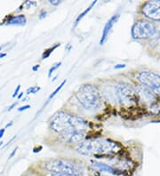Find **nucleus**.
<instances>
[{
    "label": "nucleus",
    "instance_id": "29",
    "mask_svg": "<svg viewBox=\"0 0 160 176\" xmlns=\"http://www.w3.org/2000/svg\"><path fill=\"white\" fill-rule=\"evenodd\" d=\"M5 56H6V54H5V53H3V54L1 53V54H0V59L4 58V57H5Z\"/></svg>",
    "mask_w": 160,
    "mask_h": 176
},
{
    "label": "nucleus",
    "instance_id": "19",
    "mask_svg": "<svg viewBox=\"0 0 160 176\" xmlns=\"http://www.w3.org/2000/svg\"><path fill=\"white\" fill-rule=\"evenodd\" d=\"M49 3L52 5H58L60 4V1H58V0H51V1H49Z\"/></svg>",
    "mask_w": 160,
    "mask_h": 176
},
{
    "label": "nucleus",
    "instance_id": "31",
    "mask_svg": "<svg viewBox=\"0 0 160 176\" xmlns=\"http://www.w3.org/2000/svg\"><path fill=\"white\" fill-rule=\"evenodd\" d=\"M52 176H68V175H62V174H53Z\"/></svg>",
    "mask_w": 160,
    "mask_h": 176
},
{
    "label": "nucleus",
    "instance_id": "8",
    "mask_svg": "<svg viewBox=\"0 0 160 176\" xmlns=\"http://www.w3.org/2000/svg\"><path fill=\"white\" fill-rule=\"evenodd\" d=\"M142 14L147 18L153 21H160V0L149 1L142 8Z\"/></svg>",
    "mask_w": 160,
    "mask_h": 176
},
{
    "label": "nucleus",
    "instance_id": "7",
    "mask_svg": "<svg viewBox=\"0 0 160 176\" xmlns=\"http://www.w3.org/2000/svg\"><path fill=\"white\" fill-rule=\"evenodd\" d=\"M137 79L142 86L154 91L160 96V76L150 71H142L138 74Z\"/></svg>",
    "mask_w": 160,
    "mask_h": 176
},
{
    "label": "nucleus",
    "instance_id": "3",
    "mask_svg": "<svg viewBox=\"0 0 160 176\" xmlns=\"http://www.w3.org/2000/svg\"><path fill=\"white\" fill-rule=\"evenodd\" d=\"M119 148L120 145L110 139H96L81 142L77 148V150L81 155L96 156L98 154H109Z\"/></svg>",
    "mask_w": 160,
    "mask_h": 176
},
{
    "label": "nucleus",
    "instance_id": "22",
    "mask_svg": "<svg viewBox=\"0 0 160 176\" xmlns=\"http://www.w3.org/2000/svg\"><path fill=\"white\" fill-rule=\"evenodd\" d=\"M45 16H46V12L44 10H42L40 15H39V19H44Z\"/></svg>",
    "mask_w": 160,
    "mask_h": 176
},
{
    "label": "nucleus",
    "instance_id": "13",
    "mask_svg": "<svg viewBox=\"0 0 160 176\" xmlns=\"http://www.w3.org/2000/svg\"><path fill=\"white\" fill-rule=\"evenodd\" d=\"M96 3H97V1H93V2L90 5V6L87 7V9H86L83 13H81L80 15L77 16V20H76V22H75V26H77V25L79 23V21H81V20H82V19H83L86 15H87L88 13H89L91 10H92V8L95 5V4H96Z\"/></svg>",
    "mask_w": 160,
    "mask_h": 176
},
{
    "label": "nucleus",
    "instance_id": "12",
    "mask_svg": "<svg viewBox=\"0 0 160 176\" xmlns=\"http://www.w3.org/2000/svg\"><path fill=\"white\" fill-rule=\"evenodd\" d=\"M27 22L26 17L23 15L9 16L6 24L7 25H16V26H24Z\"/></svg>",
    "mask_w": 160,
    "mask_h": 176
},
{
    "label": "nucleus",
    "instance_id": "33",
    "mask_svg": "<svg viewBox=\"0 0 160 176\" xmlns=\"http://www.w3.org/2000/svg\"><path fill=\"white\" fill-rule=\"evenodd\" d=\"M3 47H4V46H0V50H2V49H3Z\"/></svg>",
    "mask_w": 160,
    "mask_h": 176
},
{
    "label": "nucleus",
    "instance_id": "1",
    "mask_svg": "<svg viewBox=\"0 0 160 176\" xmlns=\"http://www.w3.org/2000/svg\"><path fill=\"white\" fill-rule=\"evenodd\" d=\"M53 131L61 135L62 139L70 143H81L86 136L87 123L82 117L60 111L50 120Z\"/></svg>",
    "mask_w": 160,
    "mask_h": 176
},
{
    "label": "nucleus",
    "instance_id": "17",
    "mask_svg": "<svg viewBox=\"0 0 160 176\" xmlns=\"http://www.w3.org/2000/svg\"><path fill=\"white\" fill-rule=\"evenodd\" d=\"M40 90V87L39 86H31L30 88H29L28 90H27V94H30V93H38V91Z\"/></svg>",
    "mask_w": 160,
    "mask_h": 176
},
{
    "label": "nucleus",
    "instance_id": "30",
    "mask_svg": "<svg viewBox=\"0 0 160 176\" xmlns=\"http://www.w3.org/2000/svg\"><path fill=\"white\" fill-rule=\"evenodd\" d=\"M22 95H23V93H21L19 94V96H18V98H19V99H21V98L22 97Z\"/></svg>",
    "mask_w": 160,
    "mask_h": 176
},
{
    "label": "nucleus",
    "instance_id": "9",
    "mask_svg": "<svg viewBox=\"0 0 160 176\" xmlns=\"http://www.w3.org/2000/svg\"><path fill=\"white\" fill-rule=\"evenodd\" d=\"M136 93L146 103H153L157 100V97L153 91L145 86H139L136 88Z\"/></svg>",
    "mask_w": 160,
    "mask_h": 176
},
{
    "label": "nucleus",
    "instance_id": "23",
    "mask_svg": "<svg viewBox=\"0 0 160 176\" xmlns=\"http://www.w3.org/2000/svg\"><path fill=\"white\" fill-rule=\"evenodd\" d=\"M16 105H17V103H13V104H12V105H11V106H10L9 108H8V109H7V110H8V111H11V110H12V109H14L15 107H16Z\"/></svg>",
    "mask_w": 160,
    "mask_h": 176
},
{
    "label": "nucleus",
    "instance_id": "24",
    "mask_svg": "<svg viewBox=\"0 0 160 176\" xmlns=\"http://www.w3.org/2000/svg\"><path fill=\"white\" fill-rule=\"evenodd\" d=\"M38 69H39V65L38 64V65H35V66L32 68V70H33V71H38Z\"/></svg>",
    "mask_w": 160,
    "mask_h": 176
},
{
    "label": "nucleus",
    "instance_id": "32",
    "mask_svg": "<svg viewBox=\"0 0 160 176\" xmlns=\"http://www.w3.org/2000/svg\"><path fill=\"white\" fill-rule=\"evenodd\" d=\"M3 145V142H0V147Z\"/></svg>",
    "mask_w": 160,
    "mask_h": 176
},
{
    "label": "nucleus",
    "instance_id": "18",
    "mask_svg": "<svg viewBox=\"0 0 160 176\" xmlns=\"http://www.w3.org/2000/svg\"><path fill=\"white\" fill-rule=\"evenodd\" d=\"M29 108H31L29 105H25V106H22L21 108L18 109V111H23V110H26V109H29Z\"/></svg>",
    "mask_w": 160,
    "mask_h": 176
},
{
    "label": "nucleus",
    "instance_id": "4",
    "mask_svg": "<svg viewBox=\"0 0 160 176\" xmlns=\"http://www.w3.org/2000/svg\"><path fill=\"white\" fill-rule=\"evenodd\" d=\"M45 168L54 174L83 176L84 168L79 164L69 159H54L47 162Z\"/></svg>",
    "mask_w": 160,
    "mask_h": 176
},
{
    "label": "nucleus",
    "instance_id": "6",
    "mask_svg": "<svg viewBox=\"0 0 160 176\" xmlns=\"http://www.w3.org/2000/svg\"><path fill=\"white\" fill-rule=\"evenodd\" d=\"M157 33L156 25L145 20L137 21L132 29V36L135 39H148Z\"/></svg>",
    "mask_w": 160,
    "mask_h": 176
},
{
    "label": "nucleus",
    "instance_id": "16",
    "mask_svg": "<svg viewBox=\"0 0 160 176\" xmlns=\"http://www.w3.org/2000/svg\"><path fill=\"white\" fill-rule=\"evenodd\" d=\"M60 65H61V62H60H60H57V63H55L54 65H53V66L50 68L49 71H48V77H51V76H52V74L54 73V71H55Z\"/></svg>",
    "mask_w": 160,
    "mask_h": 176
},
{
    "label": "nucleus",
    "instance_id": "2",
    "mask_svg": "<svg viewBox=\"0 0 160 176\" xmlns=\"http://www.w3.org/2000/svg\"><path fill=\"white\" fill-rule=\"evenodd\" d=\"M105 98L110 102L132 106L137 103L138 96L135 90L126 83H116L113 86H106L102 90Z\"/></svg>",
    "mask_w": 160,
    "mask_h": 176
},
{
    "label": "nucleus",
    "instance_id": "27",
    "mask_svg": "<svg viewBox=\"0 0 160 176\" xmlns=\"http://www.w3.org/2000/svg\"><path fill=\"white\" fill-rule=\"evenodd\" d=\"M41 149H42V147L40 146V147H38V148H34L33 152H34V153H37V152H39Z\"/></svg>",
    "mask_w": 160,
    "mask_h": 176
},
{
    "label": "nucleus",
    "instance_id": "15",
    "mask_svg": "<svg viewBox=\"0 0 160 176\" xmlns=\"http://www.w3.org/2000/svg\"><path fill=\"white\" fill-rule=\"evenodd\" d=\"M60 45V44H56L55 45H54L53 47H51V48H49V49H47L46 51H44V54H43V55H42V59L44 60V59H47L49 56H50V54L54 52V50H55L57 47H59Z\"/></svg>",
    "mask_w": 160,
    "mask_h": 176
},
{
    "label": "nucleus",
    "instance_id": "21",
    "mask_svg": "<svg viewBox=\"0 0 160 176\" xmlns=\"http://www.w3.org/2000/svg\"><path fill=\"white\" fill-rule=\"evenodd\" d=\"M20 89H21V86L20 85H18L17 86V87H16V89H15V93H14V94H13V97L15 98V96L18 94V93H19V91H20Z\"/></svg>",
    "mask_w": 160,
    "mask_h": 176
},
{
    "label": "nucleus",
    "instance_id": "26",
    "mask_svg": "<svg viewBox=\"0 0 160 176\" xmlns=\"http://www.w3.org/2000/svg\"><path fill=\"white\" fill-rule=\"evenodd\" d=\"M5 132V128H2V129L0 130V139L3 137V135H4Z\"/></svg>",
    "mask_w": 160,
    "mask_h": 176
},
{
    "label": "nucleus",
    "instance_id": "11",
    "mask_svg": "<svg viewBox=\"0 0 160 176\" xmlns=\"http://www.w3.org/2000/svg\"><path fill=\"white\" fill-rule=\"evenodd\" d=\"M93 167L100 172V173H107V174H116V169H115L113 166L104 164V163H101V162H93Z\"/></svg>",
    "mask_w": 160,
    "mask_h": 176
},
{
    "label": "nucleus",
    "instance_id": "28",
    "mask_svg": "<svg viewBox=\"0 0 160 176\" xmlns=\"http://www.w3.org/2000/svg\"><path fill=\"white\" fill-rule=\"evenodd\" d=\"M13 124H14V122H13V121H11L10 123H8V124L5 125V127H6V128H7V127H10V126H12V125H13Z\"/></svg>",
    "mask_w": 160,
    "mask_h": 176
},
{
    "label": "nucleus",
    "instance_id": "20",
    "mask_svg": "<svg viewBox=\"0 0 160 176\" xmlns=\"http://www.w3.org/2000/svg\"><path fill=\"white\" fill-rule=\"evenodd\" d=\"M124 68H126V64H117V65H115V66H114V69H116V70L124 69Z\"/></svg>",
    "mask_w": 160,
    "mask_h": 176
},
{
    "label": "nucleus",
    "instance_id": "10",
    "mask_svg": "<svg viewBox=\"0 0 160 176\" xmlns=\"http://www.w3.org/2000/svg\"><path fill=\"white\" fill-rule=\"evenodd\" d=\"M119 17H120L119 14H116V15H113V16L106 22V24H105V26H104V28H103V30H102V37H101V40H100V44H101V45H102V44L106 42V40H107V38H108V37H109V35L111 29L113 28V26L116 23V21H118Z\"/></svg>",
    "mask_w": 160,
    "mask_h": 176
},
{
    "label": "nucleus",
    "instance_id": "5",
    "mask_svg": "<svg viewBox=\"0 0 160 176\" xmlns=\"http://www.w3.org/2000/svg\"><path fill=\"white\" fill-rule=\"evenodd\" d=\"M76 97L87 109L94 110L102 105V95L99 89L93 85H84L78 89Z\"/></svg>",
    "mask_w": 160,
    "mask_h": 176
},
{
    "label": "nucleus",
    "instance_id": "14",
    "mask_svg": "<svg viewBox=\"0 0 160 176\" xmlns=\"http://www.w3.org/2000/svg\"><path fill=\"white\" fill-rule=\"evenodd\" d=\"M66 82H67V80H66V79H65V80H63V81L61 82V84L58 87L56 88V89H55V90H54V92H53L51 94H50V96H49V98H48V101H47V103H49V102H50V101H51V100H52V99H53V98H54V97L56 94H57V93H58L60 91V89L63 87V86L66 84Z\"/></svg>",
    "mask_w": 160,
    "mask_h": 176
},
{
    "label": "nucleus",
    "instance_id": "25",
    "mask_svg": "<svg viewBox=\"0 0 160 176\" xmlns=\"http://www.w3.org/2000/svg\"><path fill=\"white\" fill-rule=\"evenodd\" d=\"M17 148H15V149H14V151H13V152L11 153V155L9 156V158H13V157L15 156V154L16 153V150H17Z\"/></svg>",
    "mask_w": 160,
    "mask_h": 176
}]
</instances>
